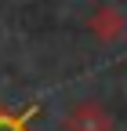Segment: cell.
<instances>
[{"instance_id":"6da1fadb","label":"cell","mask_w":127,"mask_h":131,"mask_svg":"<svg viewBox=\"0 0 127 131\" xmlns=\"http://www.w3.org/2000/svg\"><path fill=\"white\" fill-rule=\"evenodd\" d=\"M66 131H113V113L98 98H84L66 113Z\"/></svg>"},{"instance_id":"7a4b0ae2","label":"cell","mask_w":127,"mask_h":131,"mask_svg":"<svg viewBox=\"0 0 127 131\" xmlns=\"http://www.w3.org/2000/svg\"><path fill=\"white\" fill-rule=\"evenodd\" d=\"M123 29H127V22H123L120 7H98V11L91 15V33H94L98 40H105V44L120 40Z\"/></svg>"},{"instance_id":"3957f363","label":"cell","mask_w":127,"mask_h":131,"mask_svg":"<svg viewBox=\"0 0 127 131\" xmlns=\"http://www.w3.org/2000/svg\"><path fill=\"white\" fill-rule=\"evenodd\" d=\"M40 113V106L33 102L26 113H11V109H0V131H29V124H33V117Z\"/></svg>"}]
</instances>
